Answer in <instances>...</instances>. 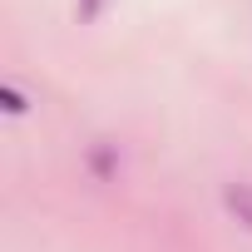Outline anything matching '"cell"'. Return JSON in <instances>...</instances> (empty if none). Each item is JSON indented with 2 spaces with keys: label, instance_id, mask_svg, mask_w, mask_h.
I'll return each mask as SVG.
<instances>
[{
  "label": "cell",
  "instance_id": "cell-1",
  "mask_svg": "<svg viewBox=\"0 0 252 252\" xmlns=\"http://www.w3.org/2000/svg\"><path fill=\"white\" fill-rule=\"evenodd\" d=\"M222 208L252 232V183L247 178H232V183H222Z\"/></svg>",
  "mask_w": 252,
  "mask_h": 252
},
{
  "label": "cell",
  "instance_id": "cell-2",
  "mask_svg": "<svg viewBox=\"0 0 252 252\" xmlns=\"http://www.w3.org/2000/svg\"><path fill=\"white\" fill-rule=\"evenodd\" d=\"M89 173H94L99 183H109V178L119 173V144H109V139L89 144Z\"/></svg>",
  "mask_w": 252,
  "mask_h": 252
},
{
  "label": "cell",
  "instance_id": "cell-3",
  "mask_svg": "<svg viewBox=\"0 0 252 252\" xmlns=\"http://www.w3.org/2000/svg\"><path fill=\"white\" fill-rule=\"evenodd\" d=\"M0 109H5L10 119H20V114H30V99H25V89H15V84H5V89H0Z\"/></svg>",
  "mask_w": 252,
  "mask_h": 252
},
{
  "label": "cell",
  "instance_id": "cell-4",
  "mask_svg": "<svg viewBox=\"0 0 252 252\" xmlns=\"http://www.w3.org/2000/svg\"><path fill=\"white\" fill-rule=\"evenodd\" d=\"M104 5H109V0H79V5H74V20H79V25H94V20L104 15Z\"/></svg>",
  "mask_w": 252,
  "mask_h": 252
}]
</instances>
